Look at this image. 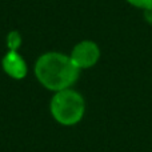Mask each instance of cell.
Listing matches in <instances>:
<instances>
[{"mask_svg": "<svg viewBox=\"0 0 152 152\" xmlns=\"http://www.w3.org/2000/svg\"><path fill=\"white\" fill-rule=\"evenodd\" d=\"M35 74L45 88L59 92L69 88L77 80L80 69L72 61L71 56L48 52L37 59Z\"/></svg>", "mask_w": 152, "mask_h": 152, "instance_id": "cell-1", "label": "cell"}, {"mask_svg": "<svg viewBox=\"0 0 152 152\" xmlns=\"http://www.w3.org/2000/svg\"><path fill=\"white\" fill-rule=\"evenodd\" d=\"M86 103L79 92L74 89H63L56 92L51 102V113L58 123L63 126H74L84 116Z\"/></svg>", "mask_w": 152, "mask_h": 152, "instance_id": "cell-2", "label": "cell"}, {"mask_svg": "<svg viewBox=\"0 0 152 152\" xmlns=\"http://www.w3.org/2000/svg\"><path fill=\"white\" fill-rule=\"evenodd\" d=\"M71 59L79 69L91 68L99 61L100 48L92 40H83L74 47Z\"/></svg>", "mask_w": 152, "mask_h": 152, "instance_id": "cell-3", "label": "cell"}, {"mask_svg": "<svg viewBox=\"0 0 152 152\" xmlns=\"http://www.w3.org/2000/svg\"><path fill=\"white\" fill-rule=\"evenodd\" d=\"M5 74L13 79H23L27 75V64L16 51H8L1 60Z\"/></svg>", "mask_w": 152, "mask_h": 152, "instance_id": "cell-4", "label": "cell"}, {"mask_svg": "<svg viewBox=\"0 0 152 152\" xmlns=\"http://www.w3.org/2000/svg\"><path fill=\"white\" fill-rule=\"evenodd\" d=\"M20 44H21V37L19 35V32H16V31L10 32L7 36V45L10 48V51H18Z\"/></svg>", "mask_w": 152, "mask_h": 152, "instance_id": "cell-5", "label": "cell"}, {"mask_svg": "<svg viewBox=\"0 0 152 152\" xmlns=\"http://www.w3.org/2000/svg\"><path fill=\"white\" fill-rule=\"evenodd\" d=\"M126 1L136 8H142V10H147V8L152 7V0H126Z\"/></svg>", "mask_w": 152, "mask_h": 152, "instance_id": "cell-6", "label": "cell"}, {"mask_svg": "<svg viewBox=\"0 0 152 152\" xmlns=\"http://www.w3.org/2000/svg\"><path fill=\"white\" fill-rule=\"evenodd\" d=\"M144 18L150 24H152V7L144 10Z\"/></svg>", "mask_w": 152, "mask_h": 152, "instance_id": "cell-7", "label": "cell"}]
</instances>
